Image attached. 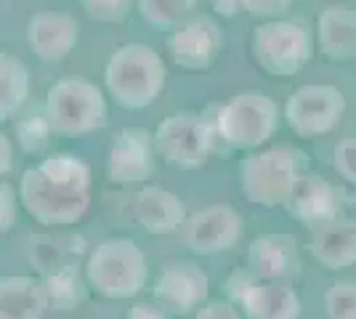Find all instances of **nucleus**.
Wrapping results in <instances>:
<instances>
[{"mask_svg": "<svg viewBox=\"0 0 356 319\" xmlns=\"http://www.w3.org/2000/svg\"><path fill=\"white\" fill-rule=\"evenodd\" d=\"M19 202L43 227L77 224L90 205V167L74 154H51L40 165L24 170Z\"/></svg>", "mask_w": 356, "mask_h": 319, "instance_id": "f257e3e1", "label": "nucleus"}, {"mask_svg": "<svg viewBox=\"0 0 356 319\" xmlns=\"http://www.w3.org/2000/svg\"><path fill=\"white\" fill-rule=\"evenodd\" d=\"M165 61L154 48L141 43L120 46L104 69V85L109 96L125 109H144L165 88Z\"/></svg>", "mask_w": 356, "mask_h": 319, "instance_id": "f03ea898", "label": "nucleus"}, {"mask_svg": "<svg viewBox=\"0 0 356 319\" xmlns=\"http://www.w3.org/2000/svg\"><path fill=\"white\" fill-rule=\"evenodd\" d=\"M86 279L99 295L112 301L136 298L149 279L144 250L128 237H112L96 245L86 261Z\"/></svg>", "mask_w": 356, "mask_h": 319, "instance_id": "7ed1b4c3", "label": "nucleus"}, {"mask_svg": "<svg viewBox=\"0 0 356 319\" xmlns=\"http://www.w3.org/2000/svg\"><path fill=\"white\" fill-rule=\"evenodd\" d=\"M306 173V154L296 147H268L239 163L242 195L258 208L284 205L296 181Z\"/></svg>", "mask_w": 356, "mask_h": 319, "instance_id": "20e7f679", "label": "nucleus"}, {"mask_svg": "<svg viewBox=\"0 0 356 319\" xmlns=\"http://www.w3.org/2000/svg\"><path fill=\"white\" fill-rule=\"evenodd\" d=\"M45 117L59 136H86L106 122L104 93L86 77H61L45 96Z\"/></svg>", "mask_w": 356, "mask_h": 319, "instance_id": "39448f33", "label": "nucleus"}, {"mask_svg": "<svg viewBox=\"0 0 356 319\" xmlns=\"http://www.w3.org/2000/svg\"><path fill=\"white\" fill-rule=\"evenodd\" d=\"M216 133L232 149H258L277 133L280 109L261 91H242L216 112Z\"/></svg>", "mask_w": 356, "mask_h": 319, "instance_id": "423d86ee", "label": "nucleus"}, {"mask_svg": "<svg viewBox=\"0 0 356 319\" xmlns=\"http://www.w3.org/2000/svg\"><path fill=\"white\" fill-rule=\"evenodd\" d=\"M216 122L197 112H178L160 122L154 133V152L165 165L197 170L208 163L216 147Z\"/></svg>", "mask_w": 356, "mask_h": 319, "instance_id": "0eeeda50", "label": "nucleus"}, {"mask_svg": "<svg viewBox=\"0 0 356 319\" xmlns=\"http://www.w3.org/2000/svg\"><path fill=\"white\" fill-rule=\"evenodd\" d=\"M252 56L268 75L293 77L312 61V35L300 22L293 19L264 22L252 30Z\"/></svg>", "mask_w": 356, "mask_h": 319, "instance_id": "6e6552de", "label": "nucleus"}, {"mask_svg": "<svg viewBox=\"0 0 356 319\" xmlns=\"http://www.w3.org/2000/svg\"><path fill=\"white\" fill-rule=\"evenodd\" d=\"M346 99L335 85H303L298 88L284 106L287 125L300 138H319L330 133L343 117Z\"/></svg>", "mask_w": 356, "mask_h": 319, "instance_id": "1a4fd4ad", "label": "nucleus"}, {"mask_svg": "<svg viewBox=\"0 0 356 319\" xmlns=\"http://www.w3.org/2000/svg\"><path fill=\"white\" fill-rule=\"evenodd\" d=\"M152 293H154V304L165 314L184 317L202 309L210 293V279L202 272V266H197L192 261H173L160 272Z\"/></svg>", "mask_w": 356, "mask_h": 319, "instance_id": "9d476101", "label": "nucleus"}, {"mask_svg": "<svg viewBox=\"0 0 356 319\" xmlns=\"http://www.w3.org/2000/svg\"><path fill=\"white\" fill-rule=\"evenodd\" d=\"M341 208L343 192L319 173H303L284 199V211L306 229H319L338 221Z\"/></svg>", "mask_w": 356, "mask_h": 319, "instance_id": "9b49d317", "label": "nucleus"}, {"mask_svg": "<svg viewBox=\"0 0 356 319\" xmlns=\"http://www.w3.org/2000/svg\"><path fill=\"white\" fill-rule=\"evenodd\" d=\"M242 237V218L229 205H210L184 224V245L197 256H216L232 250Z\"/></svg>", "mask_w": 356, "mask_h": 319, "instance_id": "f8f14e48", "label": "nucleus"}, {"mask_svg": "<svg viewBox=\"0 0 356 319\" xmlns=\"http://www.w3.org/2000/svg\"><path fill=\"white\" fill-rule=\"evenodd\" d=\"M154 136L144 128H125L120 131L106 157L109 181L120 186H134L147 181L154 170Z\"/></svg>", "mask_w": 356, "mask_h": 319, "instance_id": "ddd939ff", "label": "nucleus"}, {"mask_svg": "<svg viewBox=\"0 0 356 319\" xmlns=\"http://www.w3.org/2000/svg\"><path fill=\"white\" fill-rule=\"evenodd\" d=\"M223 48V32L216 19L197 16L189 19L168 38L170 59L184 69H208L216 64Z\"/></svg>", "mask_w": 356, "mask_h": 319, "instance_id": "4468645a", "label": "nucleus"}, {"mask_svg": "<svg viewBox=\"0 0 356 319\" xmlns=\"http://www.w3.org/2000/svg\"><path fill=\"white\" fill-rule=\"evenodd\" d=\"M248 269L261 282H293L300 272L298 245L290 234H261L248 247Z\"/></svg>", "mask_w": 356, "mask_h": 319, "instance_id": "2eb2a0df", "label": "nucleus"}, {"mask_svg": "<svg viewBox=\"0 0 356 319\" xmlns=\"http://www.w3.org/2000/svg\"><path fill=\"white\" fill-rule=\"evenodd\" d=\"M77 35H80V27L74 16L54 11V14L32 16L27 27V43L38 59L56 64L72 54V48L77 46Z\"/></svg>", "mask_w": 356, "mask_h": 319, "instance_id": "dca6fc26", "label": "nucleus"}, {"mask_svg": "<svg viewBox=\"0 0 356 319\" xmlns=\"http://www.w3.org/2000/svg\"><path fill=\"white\" fill-rule=\"evenodd\" d=\"M316 40L330 61L356 59V11L346 6H327L316 19Z\"/></svg>", "mask_w": 356, "mask_h": 319, "instance_id": "f3484780", "label": "nucleus"}, {"mask_svg": "<svg viewBox=\"0 0 356 319\" xmlns=\"http://www.w3.org/2000/svg\"><path fill=\"white\" fill-rule=\"evenodd\" d=\"M136 218L149 234H173L186 224V211L173 192L144 186L136 197Z\"/></svg>", "mask_w": 356, "mask_h": 319, "instance_id": "a211bd4d", "label": "nucleus"}, {"mask_svg": "<svg viewBox=\"0 0 356 319\" xmlns=\"http://www.w3.org/2000/svg\"><path fill=\"white\" fill-rule=\"evenodd\" d=\"M312 253L330 272L356 263V221L338 218L327 227L314 229Z\"/></svg>", "mask_w": 356, "mask_h": 319, "instance_id": "6ab92c4d", "label": "nucleus"}, {"mask_svg": "<svg viewBox=\"0 0 356 319\" xmlns=\"http://www.w3.org/2000/svg\"><path fill=\"white\" fill-rule=\"evenodd\" d=\"M48 311L43 282L32 277H0V319H43Z\"/></svg>", "mask_w": 356, "mask_h": 319, "instance_id": "aec40b11", "label": "nucleus"}, {"mask_svg": "<svg viewBox=\"0 0 356 319\" xmlns=\"http://www.w3.org/2000/svg\"><path fill=\"white\" fill-rule=\"evenodd\" d=\"M245 319H298L300 298L287 282H258L242 301Z\"/></svg>", "mask_w": 356, "mask_h": 319, "instance_id": "412c9836", "label": "nucleus"}, {"mask_svg": "<svg viewBox=\"0 0 356 319\" xmlns=\"http://www.w3.org/2000/svg\"><path fill=\"white\" fill-rule=\"evenodd\" d=\"M40 282H43L45 298H48V309H54V311L77 309L86 301L90 288L86 272H80V266H74V263H64L59 269L48 272Z\"/></svg>", "mask_w": 356, "mask_h": 319, "instance_id": "4be33fe9", "label": "nucleus"}, {"mask_svg": "<svg viewBox=\"0 0 356 319\" xmlns=\"http://www.w3.org/2000/svg\"><path fill=\"white\" fill-rule=\"evenodd\" d=\"M30 96V72L24 61L0 51V122L11 120Z\"/></svg>", "mask_w": 356, "mask_h": 319, "instance_id": "5701e85b", "label": "nucleus"}, {"mask_svg": "<svg viewBox=\"0 0 356 319\" xmlns=\"http://www.w3.org/2000/svg\"><path fill=\"white\" fill-rule=\"evenodd\" d=\"M197 8V0H138V11L149 24L173 30L181 27V22Z\"/></svg>", "mask_w": 356, "mask_h": 319, "instance_id": "b1692460", "label": "nucleus"}, {"mask_svg": "<svg viewBox=\"0 0 356 319\" xmlns=\"http://www.w3.org/2000/svg\"><path fill=\"white\" fill-rule=\"evenodd\" d=\"M51 122L45 117V112H30L22 120L16 122V138L22 144L24 152H40L48 147V136H51Z\"/></svg>", "mask_w": 356, "mask_h": 319, "instance_id": "393cba45", "label": "nucleus"}, {"mask_svg": "<svg viewBox=\"0 0 356 319\" xmlns=\"http://www.w3.org/2000/svg\"><path fill=\"white\" fill-rule=\"evenodd\" d=\"M330 319H356V282H338L325 293Z\"/></svg>", "mask_w": 356, "mask_h": 319, "instance_id": "a878e982", "label": "nucleus"}, {"mask_svg": "<svg viewBox=\"0 0 356 319\" xmlns=\"http://www.w3.org/2000/svg\"><path fill=\"white\" fill-rule=\"evenodd\" d=\"M80 6L96 22L118 24V22L128 19L131 8H134V0H80Z\"/></svg>", "mask_w": 356, "mask_h": 319, "instance_id": "bb28decb", "label": "nucleus"}, {"mask_svg": "<svg viewBox=\"0 0 356 319\" xmlns=\"http://www.w3.org/2000/svg\"><path fill=\"white\" fill-rule=\"evenodd\" d=\"M332 165H335V170H338V176H341L343 181L356 186V136H346L335 144Z\"/></svg>", "mask_w": 356, "mask_h": 319, "instance_id": "cd10ccee", "label": "nucleus"}, {"mask_svg": "<svg viewBox=\"0 0 356 319\" xmlns=\"http://www.w3.org/2000/svg\"><path fill=\"white\" fill-rule=\"evenodd\" d=\"M242 3V11H248L255 19H266V22H274V19H282L293 0H239Z\"/></svg>", "mask_w": 356, "mask_h": 319, "instance_id": "c85d7f7f", "label": "nucleus"}, {"mask_svg": "<svg viewBox=\"0 0 356 319\" xmlns=\"http://www.w3.org/2000/svg\"><path fill=\"white\" fill-rule=\"evenodd\" d=\"M258 282H261V279H258L250 269H239V272H234L226 282H223V290H226V295H229V304H242V301L248 298V293H250Z\"/></svg>", "mask_w": 356, "mask_h": 319, "instance_id": "c756f323", "label": "nucleus"}, {"mask_svg": "<svg viewBox=\"0 0 356 319\" xmlns=\"http://www.w3.org/2000/svg\"><path fill=\"white\" fill-rule=\"evenodd\" d=\"M16 224V192L11 183H0V234L11 231Z\"/></svg>", "mask_w": 356, "mask_h": 319, "instance_id": "7c9ffc66", "label": "nucleus"}, {"mask_svg": "<svg viewBox=\"0 0 356 319\" xmlns=\"http://www.w3.org/2000/svg\"><path fill=\"white\" fill-rule=\"evenodd\" d=\"M194 319H239V311L237 306L229 301H210L197 311Z\"/></svg>", "mask_w": 356, "mask_h": 319, "instance_id": "2f4dec72", "label": "nucleus"}, {"mask_svg": "<svg viewBox=\"0 0 356 319\" xmlns=\"http://www.w3.org/2000/svg\"><path fill=\"white\" fill-rule=\"evenodd\" d=\"M125 319H168V314L157 304H152V301H136L128 309V317Z\"/></svg>", "mask_w": 356, "mask_h": 319, "instance_id": "473e14b6", "label": "nucleus"}, {"mask_svg": "<svg viewBox=\"0 0 356 319\" xmlns=\"http://www.w3.org/2000/svg\"><path fill=\"white\" fill-rule=\"evenodd\" d=\"M14 167V147H11V138L0 131V176L11 173Z\"/></svg>", "mask_w": 356, "mask_h": 319, "instance_id": "72a5a7b5", "label": "nucleus"}, {"mask_svg": "<svg viewBox=\"0 0 356 319\" xmlns=\"http://www.w3.org/2000/svg\"><path fill=\"white\" fill-rule=\"evenodd\" d=\"M218 16H234L237 11H242V3L239 0H216V8H213Z\"/></svg>", "mask_w": 356, "mask_h": 319, "instance_id": "f704fd0d", "label": "nucleus"}, {"mask_svg": "<svg viewBox=\"0 0 356 319\" xmlns=\"http://www.w3.org/2000/svg\"><path fill=\"white\" fill-rule=\"evenodd\" d=\"M325 3H330V6H332V3H335V0H325Z\"/></svg>", "mask_w": 356, "mask_h": 319, "instance_id": "c9c22d12", "label": "nucleus"}, {"mask_svg": "<svg viewBox=\"0 0 356 319\" xmlns=\"http://www.w3.org/2000/svg\"><path fill=\"white\" fill-rule=\"evenodd\" d=\"M354 64H356V59H354Z\"/></svg>", "mask_w": 356, "mask_h": 319, "instance_id": "e433bc0d", "label": "nucleus"}]
</instances>
